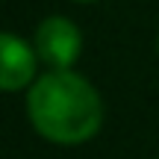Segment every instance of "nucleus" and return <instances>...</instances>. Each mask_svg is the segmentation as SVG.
Listing matches in <instances>:
<instances>
[{
  "label": "nucleus",
  "mask_w": 159,
  "mask_h": 159,
  "mask_svg": "<svg viewBox=\"0 0 159 159\" xmlns=\"http://www.w3.org/2000/svg\"><path fill=\"white\" fill-rule=\"evenodd\" d=\"M27 118L53 144H83L103 124V103L94 85L71 68H50L27 91Z\"/></svg>",
  "instance_id": "f257e3e1"
},
{
  "label": "nucleus",
  "mask_w": 159,
  "mask_h": 159,
  "mask_svg": "<svg viewBox=\"0 0 159 159\" xmlns=\"http://www.w3.org/2000/svg\"><path fill=\"white\" fill-rule=\"evenodd\" d=\"M33 47L47 68H71L83 50V35L71 18L50 15L39 24Z\"/></svg>",
  "instance_id": "f03ea898"
},
{
  "label": "nucleus",
  "mask_w": 159,
  "mask_h": 159,
  "mask_svg": "<svg viewBox=\"0 0 159 159\" xmlns=\"http://www.w3.org/2000/svg\"><path fill=\"white\" fill-rule=\"evenodd\" d=\"M35 47L21 35L0 33V91H21L35 77Z\"/></svg>",
  "instance_id": "7ed1b4c3"
},
{
  "label": "nucleus",
  "mask_w": 159,
  "mask_h": 159,
  "mask_svg": "<svg viewBox=\"0 0 159 159\" xmlns=\"http://www.w3.org/2000/svg\"><path fill=\"white\" fill-rule=\"evenodd\" d=\"M156 47H159V39H156Z\"/></svg>",
  "instance_id": "39448f33"
},
{
  "label": "nucleus",
  "mask_w": 159,
  "mask_h": 159,
  "mask_svg": "<svg viewBox=\"0 0 159 159\" xmlns=\"http://www.w3.org/2000/svg\"><path fill=\"white\" fill-rule=\"evenodd\" d=\"M74 3H94V0H74Z\"/></svg>",
  "instance_id": "20e7f679"
}]
</instances>
